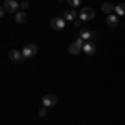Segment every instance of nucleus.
I'll return each instance as SVG.
<instances>
[{"instance_id":"obj_17","label":"nucleus","mask_w":125,"mask_h":125,"mask_svg":"<svg viewBox=\"0 0 125 125\" xmlns=\"http://www.w3.org/2000/svg\"><path fill=\"white\" fill-rule=\"evenodd\" d=\"M20 9H22L23 12H25V10L29 9V2H22V3H20Z\"/></svg>"},{"instance_id":"obj_1","label":"nucleus","mask_w":125,"mask_h":125,"mask_svg":"<svg viewBox=\"0 0 125 125\" xmlns=\"http://www.w3.org/2000/svg\"><path fill=\"white\" fill-rule=\"evenodd\" d=\"M83 43H85V40L80 39L78 37L73 43H70V47H68V52L72 53V55H78L80 52H83Z\"/></svg>"},{"instance_id":"obj_10","label":"nucleus","mask_w":125,"mask_h":125,"mask_svg":"<svg viewBox=\"0 0 125 125\" xmlns=\"http://www.w3.org/2000/svg\"><path fill=\"white\" fill-rule=\"evenodd\" d=\"M63 19L68 20V22H75V20H77V10L75 9L65 10V12H63Z\"/></svg>"},{"instance_id":"obj_11","label":"nucleus","mask_w":125,"mask_h":125,"mask_svg":"<svg viewBox=\"0 0 125 125\" xmlns=\"http://www.w3.org/2000/svg\"><path fill=\"white\" fill-rule=\"evenodd\" d=\"M107 25H108L110 29H115L117 25H118V17L114 15V13H112V15H108V19H107Z\"/></svg>"},{"instance_id":"obj_3","label":"nucleus","mask_w":125,"mask_h":125,"mask_svg":"<svg viewBox=\"0 0 125 125\" xmlns=\"http://www.w3.org/2000/svg\"><path fill=\"white\" fill-rule=\"evenodd\" d=\"M19 7H20V3L17 0H3V7L2 9H5L9 13H15L19 10Z\"/></svg>"},{"instance_id":"obj_15","label":"nucleus","mask_w":125,"mask_h":125,"mask_svg":"<svg viewBox=\"0 0 125 125\" xmlns=\"http://www.w3.org/2000/svg\"><path fill=\"white\" fill-rule=\"evenodd\" d=\"M67 3L72 7V9H78L80 3H82V0H67Z\"/></svg>"},{"instance_id":"obj_7","label":"nucleus","mask_w":125,"mask_h":125,"mask_svg":"<svg viewBox=\"0 0 125 125\" xmlns=\"http://www.w3.org/2000/svg\"><path fill=\"white\" fill-rule=\"evenodd\" d=\"M42 104H43V107H53L55 104H57V95L55 94H47V95L42 98Z\"/></svg>"},{"instance_id":"obj_18","label":"nucleus","mask_w":125,"mask_h":125,"mask_svg":"<svg viewBox=\"0 0 125 125\" xmlns=\"http://www.w3.org/2000/svg\"><path fill=\"white\" fill-rule=\"evenodd\" d=\"M73 27H75V29H80V27H82V20L80 19L75 20V22H73Z\"/></svg>"},{"instance_id":"obj_12","label":"nucleus","mask_w":125,"mask_h":125,"mask_svg":"<svg viewBox=\"0 0 125 125\" xmlns=\"http://www.w3.org/2000/svg\"><path fill=\"white\" fill-rule=\"evenodd\" d=\"M102 10H104V13H108V15H112V12H115V7H114L112 3L105 2V3H102Z\"/></svg>"},{"instance_id":"obj_16","label":"nucleus","mask_w":125,"mask_h":125,"mask_svg":"<svg viewBox=\"0 0 125 125\" xmlns=\"http://www.w3.org/2000/svg\"><path fill=\"white\" fill-rule=\"evenodd\" d=\"M39 115L40 117H45V115H47V107H42V108H40V110H39Z\"/></svg>"},{"instance_id":"obj_5","label":"nucleus","mask_w":125,"mask_h":125,"mask_svg":"<svg viewBox=\"0 0 125 125\" xmlns=\"http://www.w3.org/2000/svg\"><path fill=\"white\" fill-rule=\"evenodd\" d=\"M50 27L53 30H63L65 29V19L63 17H53L50 20Z\"/></svg>"},{"instance_id":"obj_6","label":"nucleus","mask_w":125,"mask_h":125,"mask_svg":"<svg viewBox=\"0 0 125 125\" xmlns=\"http://www.w3.org/2000/svg\"><path fill=\"white\" fill-rule=\"evenodd\" d=\"M9 57H10V60H13L15 63H22L23 62V53H22V50H15V48H12L9 52Z\"/></svg>"},{"instance_id":"obj_13","label":"nucleus","mask_w":125,"mask_h":125,"mask_svg":"<svg viewBox=\"0 0 125 125\" xmlns=\"http://www.w3.org/2000/svg\"><path fill=\"white\" fill-rule=\"evenodd\" d=\"M15 20H17V23H23V22L27 20V15H25V12H23V10L17 12V15H15Z\"/></svg>"},{"instance_id":"obj_4","label":"nucleus","mask_w":125,"mask_h":125,"mask_svg":"<svg viewBox=\"0 0 125 125\" xmlns=\"http://www.w3.org/2000/svg\"><path fill=\"white\" fill-rule=\"evenodd\" d=\"M37 52H39V48H37L35 43H29V45H25L23 50H22V53H23L25 58H32L33 55H37Z\"/></svg>"},{"instance_id":"obj_9","label":"nucleus","mask_w":125,"mask_h":125,"mask_svg":"<svg viewBox=\"0 0 125 125\" xmlns=\"http://www.w3.org/2000/svg\"><path fill=\"white\" fill-rule=\"evenodd\" d=\"M83 52H85L87 55H94V53L97 52V45L92 42V40H88V42L83 43Z\"/></svg>"},{"instance_id":"obj_14","label":"nucleus","mask_w":125,"mask_h":125,"mask_svg":"<svg viewBox=\"0 0 125 125\" xmlns=\"http://www.w3.org/2000/svg\"><path fill=\"white\" fill-rule=\"evenodd\" d=\"M115 15H125V3H118L115 7Z\"/></svg>"},{"instance_id":"obj_2","label":"nucleus","mask_w":125,"mask_h":125,"mask_svg":"<svg viewBox=\"0 0 125 125\" xmlns=\"http://www.w3.org/2000/svg\"><path fill=\"white\" fill-rule=\"evenodd\" d=\"M95 17V10L92 9V7H85V9L80 10V20L82 22H88V20H92Z\"/></svg>"},{"instance_id":"obj_8","label":"nucleus","mask_w":125,"mask_h":125,"mask_svg":"<svg viewBox=\"0 0 125 125\" xmlns=\"http://www.w3.org/2000/svg\"><path fill=\"white\" fill-rule=\"evenodd\" d=\"M80 39H83V40H95L97 39V32L95 30H87V29H82L80 30Z\"/></svg>"},{"instance_id":"obj_19","label":"nucleus","mask_w":125,"mask_h":125,"mask_svg":"<svg viewBox=\"0 0 125 125\" xmlns=\"http://www.w3.org/2000/svg\"><path fill=\"white\" fill-rule=\"evenodd\" d=\"M58 2H63V0H58Z\"/></svg>"}]
</instances>
